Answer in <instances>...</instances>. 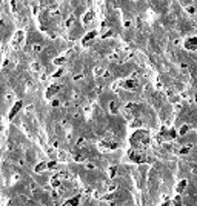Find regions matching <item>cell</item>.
<instances>
[{
    "label": "cell",
    "mask_w": 197,
    "mask_h": 206,
    "mask_svg": "<svg viewBox=\"0 0 197 206\" xmlns=\"http://www.w3.org/2000/svg\"><path fill=\"white\" fill-rule=\"evenodd\" d=\"M46 169V163H39L36 166V172H42V171H45Z\"/></svg>",
    "instance_id": "10"
},
{
    "label": "cell",
    "mask_w": 197,
    "mask_h": 206,
    "mask_svg": "<svg viewBox=\"0 0 197 206\" xmlns=\"http://www.w3.org/2000/svg\"><path fill=\"white\" fill-rule=\"evenodd\" d=\"M40 51H42L40 45H34V52H40Z\"/></svg>",
    "instance_id": "20"
},
{
    "label": "cell",
    "mask_w": 197,
    "mask_h": 206,
    "mask_svg": "<svg viewBox=\"0 0 197 206\" xmlns=\"http://www.w3.org/2000/svg\"><path fill=\"white\" fill-rule=\"evenodd\" d=\"M173 205L174 206H182V197H180V194H176V196H174Z\"/></svg>",
    "instance_id": "4"
},
{
    "label": "cell",
    "mask_w": 197,
    "mask_h": 206,
    "mask_svg": "<svg viewBox=\"0 0 197 206\" xmlns=\"http://www.w3.org/2000/svg\"><path fill=\"white\" fill-rule=\"evenodd\" d=\"M109 112L117 114V105H116V102H109Z\"/></svg>",
    "instance_id": "8"
},
{
    "label": "cell",
    "mask_w": 197,
    "mask_h": 206,
    "mask_svg": "<svg viewBox=\"0 0 197 206\" xmlns=\"http://www.w3.org/2000/svg\"><path fill=\"white\" fill-rule=\"evenodd\" d=\"M79 197H74V198H71V200H68V202H65V205L63 206H77L79 205Z\"/></svg>",
    "instance_id": "3"
},
{
    "label": "cell",
    "mask_w": 197,
    "mask_h": 206,
    "mask_svg": "<svg viewBox=\"0 0 197 206\" xmlns=\"http://www.w3.org/2000/svg\"><path fill=\"white\" fill-rule=\"evenodd\" d=\"M20 108H22V102H17V103H15V105L13 106V109H11V112H9V118H13V117L15 116V112H17V111L20 109Z\"/></svg>",
    "instance_id": "2"
},
{
    "label": "cell",
    "mask_w": 197,
    "mask_h": 206,
    "mask_svg": "<svg viewBox=\"0 0 197 206\" xmlns=\"http://www.w3.org/2000/svg\"><path fill=\"white\" fill-rule=\"evenodd\" d=\"M189 148H191V146H185V148H182V149H180V154H188Z\"/></svg>",
    "instance_id": "13"
},
{
    "label": "cell",
    "mask_w": 197,
    "mask_h": 206,
    "mask_svg": "<svg viewBox=\"0 0 197 206\" xmlns=\"http://www.w3.org/2000/svg\"><path fill=\"white\" fill-rule=\"evenodd\" d=\"M123 86H125V88H128V89H134L136 86H137V83H136L134 80H128V82L123 83Z\"/></svg>",
    "instance_id": "5"
},
{
    "label": "cell",
    "mask_w": 197,
    "mask_h": 206,
    "mask_svg": "<svg viewBox=\"0 0 197 206\" xmlns=\"http://www.w3.org/2000/svg\"><path fill=\"white\" fill-rule=\"evenodd\" d=\"M82 77H83V75H82V74H77V75H74V80H80Z\"/></svg>",
    "instance_id": "22"
},
{
    "label": "cell",
    "mask_w": 197,
    "mask_h": 206,
    "mask_svg": "<svg viewBox=\"0 0 197 206\" xmlns=\"http://www.w3.org/2000/svg\"><path fill=\"white\" fill-rule=\"evenodd\" d=\"M51 186H54V188H59L60 186V178L59 177H54L52 180H51Z\"/></svg>",
    "instance_id": "9"
},
{
    "label": "cell",
    "mask_w": 197,
    "mask_h": 206,
    "mask_svg": "<svg viewBox=\"0 0 197 206\" xmlns=\"http://www.w3.org/2000/svg\"><path fill=\"white\" fill-rule=\"evenodd\" d=\"M189 129H191V126H189V125H183V126H182V128H180V131H179V134H180V135H185V134H187V132L189 131Z\"/></svg>",
    "instance_id": "7"
},
{
    "label": "cell",
    "mask_w": 197,
    "mask_h": 206,
    "mask_svg": "<svg viewBox=\"0 0 197 206\" xmlns=\"http://www.w3.org/2000/svg\"><path fill=\"white\" fill-rule=\"evenodd\" d=\"M52 106H59V100H52Z\"/></svg>",
    "instance_id": "23"
},
{
    "label": "cell",
    "mask_w": 197,
    "mask_h": 206,
    "mask_svg": "<svg viewBox=\"0 0 197 206\" xmlns=\"http://www.w3.org/2000/svg\"><path fill=\"white\" fill-rule=\"evenodd\" d=\"M31 69H34V71H39V69H40L39 63H32V65H31Z\"/></svg>",
    "instance_id": "16"
},
{
    "label": "cell",
    "mask_w": 197,
    "mask_h": 206,
    "mask_svg": "<svg viewBox=\"0 0 197 206\" xmlns=\"http://www.w3.org/2000/svg\"><path fill=\"white\" fill-rule=\"evenodd\" d=\"M160 206H169V202H168V200H166V202H165V203H162Z\"/></svg>",
    "instance_id": "24"
},
{
    "label": "cell",
    "mask_w": 197,
    "mask_h": 206,
    "mask_svg": "<svg viewBox=\"0 0 197 206\" xmlns=\"http://www.w3.org/2000/svg\"><path fill=\"white\" fill-rule=\"evenodd\" d=\"M51 197H52L54 200H56V198H59V192H57V191H54V192H51Z\"/></svg>",
    "instance_id": "19"
},
{
    "label": "cell",
    "mask_w": 197,
    "mask_h": 206,
    "mask_svg": "<svg viewBox=\"0 0 197 206\" xmlns=\"http://www.w3.org/2000/svg\"><path fill=\"white\" fill-rule=\"evenodd\" d=\"M29 189H31V191H36V189H37V185H36V183H31V185H29Z\"/></svg>",
    "instance_id": "21"
},
{
    "label": "cell",
    "mask_w": 197,
    "mask_h": 206,
    "mask_svg": "<svg viewBox=\"0 0 197 206\" xmlns=\"http://www.w3.org/2000/svg\"><path fill=\"white\" fill-rule=\"evenodd\" d=\"M187 185H188V180H180L179 183H177V186H176V194H182L185 189H187Z\"/></svg>",
    "instance_id": "1"
},
{
    "label": "cell",
    "mask_w": 197,
    "mask_h": 206,
    "mask_svg": "<svg viewBox=\"0 0 197 206\" xmlns=\"http://www.w3.org/2000/svg\"><path fill=\"white\" fill-rule=\"evenodd\" d=\"M85 168H86L88 171H92V169H96V165L91 163V161H88V163H85Z\"/></svg>",
    "instance_id": "12"
},
{
    "label": "cell",
    "mask_w": 197,
    "mask_h": 206,
    "mask_svg": "<svg viewBox=\"0 0 197 206\" xmlns=\"http://www.w3.org/2000/svg\"><path fill=\"white\" fill-rule=\"evenodd\" d=\"M74 160H75V161H83V155L75 154V155H74Z\"/></svg>",
    "instance_id": "14"
},
{
    "label": "cell",
    "mask_w": 197,
    "mask_h": 206,
    "mask_svg": "<svg viewBox=\"0 0 197 206\" xmlns=\"http://www.w3.org/2000/svg\"><path fill=\"white\" fill-rule=\"evenodd\" d=\"M116 188H117L116 183H114V185H109V186H108V191H109V192H114V191H116Z\"/></svg>",
    "instance_id": "15"
},
{
    "label": "cell",
    "mask_w": 197,
    "mask_h": 206,
    "mask_svg": "<svg viewBox=\"0 0 197 206\" xmlns=\"http://www.w3.org/2000/svg\"><path fill=\"white\" fill-rule=\"evenodd\" d=\"M105 72H103V69L102 68H96V75H103Z\"/></svg>",
    "instance_id": "17"
},
{
    "label": "cell",
    "mask_w": 197,
    "mask_h": 206,
    "mask_svg": "<svg viewBox=\"0 0 197 206\" xmlns=\"http://www.w3.org/2000/svg\"><path fill=\"white\" fill-rule=\"evenodd\" d=\"M116 174H117V168L116 166H111V168H109V177H114Z\"/></svg>",
    "instance_id": "11"
},
{
    "label": "cell",
    "mask_w": 197,
    "mask_h": 206,
    "mask_svg": "<svg viewBox=\"0 0 197 206\" xmlns=\"http://www.w3.org/2000/svg\"><path fill=\"white\" fill-rule=\"evenodd\" d=\"M59 160H66V154H65V152H60V154H59Z\"/></svg>",
    "instance_id": "18"
},
{
    "label": "cell",
    "mask_w": 197,
    "mask_h": 206,
    "mask_svg": "<svg viewBox=\"0 0 197 206\" xmlns=\"http://www.w3.org/2000/svg\"><path fill=\"white\" fill-rule=\"evenodd\" d=\"M57 91H59V86H57V85H54V86H51V88H49V89L46 91V95H48V97H52V94H54V93H57Z\"/></svg>",
    "instance_id": "6"
}]
</instances>
